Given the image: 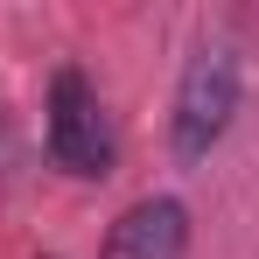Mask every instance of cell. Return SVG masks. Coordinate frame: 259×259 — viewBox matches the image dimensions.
Returning <instances> with one entry per match:
<instances>
[{
	"label": "cell",
	"mask_w": 259,
	"mask_h": 259,
	"mask_svg": "<svg viewBox=\"0 0 259 259\" xmlns=\"http://www.w3.org/2000/svg\"><path fill=\"white\" fill-rule=\"evenodd\" d=\"M42 140H49V161L63 175H112V119H105V98L84 70H56L49 77V112H42Z\"/></svg>",
	"instance_id": "7a4b0ae2"
},
{
	"label": "cell",
	"mask_w": 259,
	"mask_h": 259,
	"mask_svg": "<svg viewBox=\"0 0 259 259\" xmlns=\"http://www.w3.org/2000/svg\"><path fill=\"white\" fill-rule=\"evenodd\" d=\"M189 252V210L175 196H140L119 210L112 238H105V259H182Z\"/></svg>",
	"instance_id": "3957f363"
},
{
	"label": "cell",
	"mask_w": 259,
	"mask_h": 259,
	"mask_svg": "<svg viewBox=\"0 0 259 259\" xmlns=\"http://www.w3.org/2000/svg\"><path fill=\"white\" fill-rule=\"evenodd\" d=\"M238 112V49L231 42H203L182 77H175V105H168V147L175 161H203L217 140L231 133Z\"/></svg>",
	"instance_id": "6da1fadb"
}]
</instances>
